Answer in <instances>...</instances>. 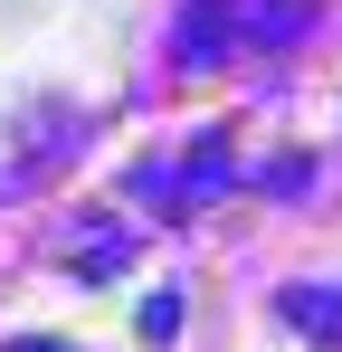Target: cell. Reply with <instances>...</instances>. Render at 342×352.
Instances as JSON below:
<instances>
[{
	"mask_svg": "<svg viewBox=\"0 0 342 352\" xmlns=\"http://www.w3.org/2000/svg\"><path fill=\"white\" fill-rule=\"evenodd\" d=\"M276 314L304 333V343L342 352V286H285V295H276Z\"/></svg>",
	"mask_w": 342,
	"mask_h": 352,
	"instance_id": "1",
	"label": "cell"
},
{
	"mask_svg": "<svg viewBox=\"0 0 342 352\" xmlns=\"http://www.w3.org/2000/svg\"><path fill=\"white\" fill-rule=\"evenodd\" d=\"M228 58V0H190L181 10V67H219Z\"/></svg>",
	"mask_w": 342,
	"mask_h": 352,
	"instance_id": "2",
	"label": "cell"
},
{
	"mask_svg": "<svg viewBox=\"0 0 342 352\" xmlns=\"http://www.w3.org/2000/svg\"><path fill=\"white\" fill-rule=\"evenodd\" d=\"M304 19H314V0H257V10H247V38L295 48V38H304Z\"/></svg>",
	"mask_w": 342,
	"mask_h": 352,
	"instance_id": "3",
	"label": "cell"
},
{
	"mask_svg": "<svg viewBox=\"0 0 342 352\" xmlns=\"http://www.w3.org/2000/svg\"><path fill=\"white\" fill-rule=\"evenodd\" d=\"M19 352H67V343H19Z\"/></svg>",
	"mask_w": 342,
	"mask_h": 352,
	"instance_id": "4",
	"label": "cell"
}]
</instances>
